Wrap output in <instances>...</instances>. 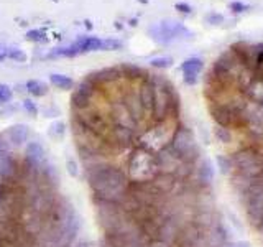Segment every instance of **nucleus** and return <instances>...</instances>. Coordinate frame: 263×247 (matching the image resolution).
Masks as SVG:
<instances>
[{
	"instance_id": "1",
	"label": "nucleus",
	"mask_w": 263,
	"mask_h": 247,
	"mask_svg": "<svg viewBox=\"0 0 263 247\" xmlns=\"http://www.w3.org/2000/svg\"><path fill=\"white\" fill-rule=\"evenodd\" d=\"M84 170L92 198L120 203L128 188L127 173L122 168L112 165L109 160H100L84 166Z\"/></svg>"
},
{
	"instance_id": "2",
	"label": "nucleus",
	"mask_w": 263,
	"mask_h": 247,
	"mask_svg": "<svg viewBox=\"0 0 263 247\" xmlns=\"http://www.w3.org/2000/svg\"><path fill=\"white\" fill-rule=\"evenodd\" d=\"M94 208H96V220L99 228L104 234H114L122 231L132 222L130 216L122 210V206L114 201H104L92 198Z\"/></svg>"
},
{
	"instance_id": "3",
	"label": "nucleus",
	"mask_w": 263,
	"mask_h": 247,
	"mask_svg": "<svg viewBox=\"0 0 263 247\" xmlns=\"http://www.w3.org/2000/svg\"><path fill=\"white\" fill-rule=\"evenodd\" d=\"M127 178L128 182H150L160 173L156 156L152 152L137 147L127 158Z\"/></svg>"
},
{
	"instance_id": "4",
	"label": "nucleus",
	"mask_w": 263,
	"mask_h": 247,
	"mask_svg": "<svg viewBox=\"0 0 263 247\" xmlns=\"http://www.w3.org/2000/svg\"><path fill=\"white\" fill-rule=\"evenodd\" d=\"M232 170L237 175L247 178H259L263 173V158L254 148H242L231 156Z\"/></svg>"
},
{
	"instance_id": "5",
	"label": "nucleus",
	"mask_w": 263,
	"mask_h": 247,
	"mask_svg": "<svg viewBox=\"0 0 263 247\" xmlns=\"http://www.w3.org/2000/svg\"><path fill=\"white\" fill-rule=\"evenodd\" d=\"M170 147L184 164L194 165L199 156V148H198V144H196V138L193 136V132L186 127L176 128L171 137Z\"/></svg>"
},
{
	"instance_id": "6",
	"label": "nucleus",
	"mask_w": 263,
	"mask_h": 247,
	"mask_svg": "<svg viewBox=\"0 0 263 247\" xmlns=\"http://www.w3.org/2000/svg\"><path fill=\"white\" fill-rule=\"evenodd\" d=\"M263 173L254 180V183L242 193L244 208L247 212L249 220L257 224L263 218V182H262Z\"/></svg>"
},
{
	"instance_id": "7",
	"label": "nucleus",
	"mask_w": 263,
	"mask_h": 247,
	"mask_svg": "<svg viewBox=\"0 0 263 247\" xmlns=\"http://www.w3.org/2000/svg\"><path fill=\"white\" fill-rule=\"evenodd\" d=\"M120 46L122 44L115 40H100V38H94V36H84L77 43L72 44V46L58 50L51 56H76L86 52H100V50H114Z\"/></svg>"
},
{
	"instance_id": "8",
	"label": "nucleus",
	"mask_w": 263,
	"mask_h": 247,
	"mask_svg": "<svg viewBox=\"0 0 263 247\" xmlns=\"http://www.w3.org/2000/svg\"><path fill=\"white\" fill-rule=\"evenodd\" d=\"M166 140H168V136H166V120H161L158 122V126L155 127H150L148 130H145V134L142 137H138V142H140V147L152 152H160L161 148L166 147Z\"/></svg>"
},
{
	"instance_id": "9",
	"label": "nucleus",
	"mask_w": 263,
	"mask_h": 247,
	"mask_svg": "<svg viewBox=\"0 0 263 247\" xmlns=\"http://www.w3.org/2000/svg\"><path fill=\"white\" fill-rule=\"evenodd\" d=\"M104 142L109 144L115 150H125L127 147H132L133 144V130L120 126H112L107 136L104 137Z\"/></svg>"
},
{
	"instance_id": "10",
	"label": "nucleus",
	"mask_w": 263,
	"mask_h": 247,
	"mask_svg": "<svg viewBox=\"0 0 263 247\" xmlns=\"http://www.w3.org/2000/svg\"><path fill=\"white\" fill-rule=\"evenodd\" d=\"M23 160L31 168H35V170H38V172H41L43 168L49 164L46 150H44V147L40 142H35V140L26 145Z\"/></svg>"
},
{
	"instance_id": "11",
	"label": "nucleus",
	"mask_w": 263,
	"mask_h": 247,
	"mask_svg": "<svg viewBox=\"0 0 263 247\" xmlns=\"http://www.w3.org/2000/svg\"><path fill=\"white\" fill-rule=\"evenodd\" d=\"M2 136L7 140L10 148H18L28 142V138H30V128L23 126V124H16V126L10 127L8 130H5Z\"/></svg>"
},
{
	"instance_id": "12",
	"label": "nucleus",
	"mask_w": 263,
	"mask_h": 247,
	"mask_svg": "<svg viewBox=\"0 0 263 247\" xmlns=\"http://www.w3.org/2000/svg\"><path fill=\"white\" fill-rule=\"evenodd\" d=\"M20 222H21V226H23L25 231L36 239H38V236L43 232V229L46 228V218H43L40 214H36V212H31L28 210L25 211V214L21 216Z\"/></svg>"
},
{
	"instance_id": "13",
	"label": "nucleus",
	"mask_w": 263,
	"mask_h": 247,
	"mask_svg": "<svg viewBox=\"0 0 263 247\" xmlns=\"http://www.w3.org/2000/svg\"><path fill=\"white\" fill-rule=\"evenodd\" d=\"M122 102H124L128 114L132 116V119L137 124L140 119H143L145 117V110H143L142 102H140V98H138V89L137 91H127L124 96H122Z\"/></svg>"
},
{
	"instance_id": "14",
	"label": "nucleus",
	"mask_w": 263,
	"mask_h": 247,
	"mask_svg": "<svg viewBox=\"0 0 263 247\" xmlns=\"http://www.w3.org/2000/svg\"><path fill=\"white\" fill-rule=\"evenodd\" d=\"M180 33H186V28H183L176 22H163L160 26H156V40L161 43H170L171 40L180 35Z\"/></svg>"
},
{
	"instance_id": "15",
	"label": "nucleus",
	"mask_w": 263,
	"mask_h": 247,
	"mask_svg": "<svg viewBox=\"0 0 263 247\" xmlns=\"http://www.w3.org/2000/svg\"><path fill=\"white\" fill-rule=\"evenodd\" d=\"M138 98H140V102H142V108L145 110V116L152 114V110H153V100H155V89H153V84H152V81H150L148 74L142 81V84H140V88H138Z\"/></svg>"
},
{
	"instance_id": "16",
	"label": "nucleus",
	"mask_w": 263,
	"mask_h": 247,
	"mask_svg": "<svg viewBox=\"0 0 263 247\" xmlns=\"http://www.w3.org/2000/svg\"><path fill=\"white\" fill-rule=\"evenodd\" d=\"M181 70H183V74H184V82L193 86V84L198 82V74L203 70V61L199 58H191V60H186L184 63L181 64Z\"/></svg>"
},
{
	"instance_id": "17",
	"label": "nucleus",
	"mask_w": 263,
	"mask_h": 247,
	"mask_svg": "<svg viewBox=\"0 0 263 247\" xmlns=\"http://www.w3.org/2000/svg\"><path fill=\"white\" fill-rule=\"evenodd\" d=\"M196 172H198V180L201 183L209 184L212 180H214V165H212V162L208 160V158H204V160L199 162Z\"/></svg>"
},
{
	"instance_id": "18",
	"label": "nucleus",
	"mask_w": 263,
	"mask_h": 247,
	"mask_svg": "<svg viewBox=\"0 0 263 247\" xmlns=\"http://www.w3.org/2000/svg\"><path fill=\"white\" fill-rule=\"evenodd\" d=\"M249 98L257 104H263V78H254L247 84Z\"/></svg>"
},
{
	"instance_id": "19",
	"label": "nucleus",
	"mask_w": 263,
	"mask_h": 247,
	"mask_svg": "<svg viewBox=\"0 0 263 247\" xmlns=\"http://www.w3.org/2000/svg\"><path fill=\"white\" fill-rule=\"evenodd\" d=\"M71 106L76 112L77 110H86L89 108H92V96H89L86 92H81L76 89V92L71 98Z\"/></svg>"
},
{
	"instance_id": "20",
	"label": "nucleus",
	"mask_w": 263,
	"mask_h": 247,
	"mask_svg": "<svg viewBox=\"0 0 263 247\" xmlns=\"http://www.w3.org/2000/svg\"><path fill=\"white\" fill-rule=\"evenodd\" d=\"M49 81H51L53 86L58 89H72L74 88V81L66 74H56L54 72V74L49 76Z\"/></svg>"
},
{
	"instance_id": "21",
	"label": "nucleus",
	"mask_w": 263,
	"mask_h": 247,
	"mask_svg": "<svg viewBox=\"0 0 263 247\" xmlns=\"http://www.w3.org/2000/svg\"><path fill=\"white\" fill-rule=\"evenodd\" d=\"M26 89H28V92H30L31 96H35V98H41L48 91V88L44 86L41 81H36V80L28 81L26 82Z\"/></svg>"
},
{
	"instance_id": "22",
	"label": "nucleus",
	"mask_w": 263,
	"mask_h": 247,
	"mask_svg": "<svg viewBox=\"0 0 263 247\" xmlns=\"http://www.w3.org/2000/svg\"><path fill=\"white\" fill-rule=\"evenodd\" d=\"M217 165H219V170L222 175H229L232 172V162H231V156H224L219 155L217 156Z\"/></svg>"
},
{
	"instance_id": "23",
	"label": "nucleus",
	"mask_w": 263,
	"mask_h": 247,
	"mask_svg": "<svg viewBox=\"0 0 263 247\" xmlns=\"http://www.w3.org/2000/svg\"><path fill=\"white\" fill-rule=\"evenodd\" d=\"M49 136L53 138H61L64 136V124L63 122H53L49 127Z\"/></svg>"
},
{
	"instance_id": "24",
	"label": "nucleus",
	"mask_w": 263,
	"mask_h": 247,
	"mask_svg": "<svg viewBox=\"0 0 263 247\" xmlns=\"http://www.w3.org/2000/svg\"><path fill=\"white\" fill-rule=\"evenodd\" d=\"M214 132H216V137L219 138L221 142L229 144V142H231V140H232V134L229 132V128H227V127H221V126H219Z\"/></svg>"
},
{
	"instance_id": "25",
	"label": "nucleus",
	"mask_w": 263,
	"mask_h": 247,
	"mask_svg": "<svg viewBox=\"0 0 263 247\" xmlns=\"http://www.w3.org/2000/svg\"><path fill=\"white\" fill-rule=\"evenodd\" d=\"M12 99V91H10L8 86L5 84H0V102H8Z\"/></svg>"
},
{
	"instance_id": "26",
	"label": "nucleus",
	"mask_w": 263,
	"mask_h": 247,
	"mask_svg": "<svg viewBox=\"0 0 263 247\" xmlns=\"http://www.w3.org/2000/svg\"><path fill=\"white\" fill-rule=\"evenodd\" d=\"M171 58H156L152 61V66H155V68H168V66H171Z\"/></svg>"
},
{
	"instance_id": "27",
	"label": "nucleus",
	"mask_w": 263,
	"mask_h": 247,
	"mask_svg": "<svg viewBox=\"0 0 263 247\" xmlns=\"http://www.w3.org/2000/svg\"><path fill=\"white\" fill-rule=\"evenodd\" d=\"M23 109H25L30 116H36V114H38L36 104L33 102V100H30V99H25V100H23Z\"/></svg>"
},
{
	"instance_id": "28",
	"label": "nucleus",
	"mask_w": 263,
	"mask_h": 247,
	"mask_svg": "<svg viewBox=\"0 0 263 247\" xmlns=\"http://www.w3.org/2000/svg\"><path fill=\"white\" fill-rule=\"evenodd\" d=\"M66 168H68V173L71 176L79 175V168H77V164L72 158H68V162H66Z\"/></svg>"
},
{
	"instance_id": "29",
	"label": "nucleus",
	"mask_w": 263,
	"mask_h": 247,
	"mask_svg": "<svg viewBox=\"0 0 263 247\" xmlns=\"http://www.w3.org/2000/svg\"><path fill=\"white\" fill-rule=\"evenodd\" d=\"M7 56L8 58L15 60V61H26V56L21 50H10V52L7 53Z\"/></svg>"
},
{
	"instance_id": "30",
	"label": "nucleus",
	"mask_w": 263,
	"mask_h": 247,
	"mask_svg": "<svg viewBox=\"0 0 263 247\" xmlns=\"http://www.w3.org/2000/svg\"><path fill=\"white\" fill-rule=\"evenodd\" d=\"M28 40H36V42H43V33L41 32H28Z\"/></svg>"
},
{
	"instance_id": "31",
	"label": "nucleus",
	"mask_w": 263,
	"mask_h": 247,
	"mask_svg": "<svg viewBox=\"0 0 263 247\" xmlns=\"http://www.w3.org/2000/svg\"><path fill=\"white\" fill-rule=\"evenodd\" d=\"M231 8H232V12H244V10H247L249 7L244 4H240V2H234V4H231Z\"/></svg>"
},
{
	"instance_id": "32",
	"label": "nucleus",
	"mask_w": 263,
	"mask_h": 247,
	"mask_svg": "<svg viewBox=\"0 0 263 247\" xmlns=\"http://www.w3.org/2000/svg\"><path fill=\"white\" fill-rule=\"evenodd\" d=\"M176 8H178V10H181V12H186V14L191 12V8H189L188 5H184V4H178V5H176Z\"/></svg>"
},
{
	"instance_id": "33",
	"label": "nucleus",
	"mask_w": 263,
	"mask_h": 247,
	"mask_svg": "<svg viewBox=\"0 0 263 247\" xmlns=\"http://www.w3.org/2000/svg\"><path fill=\"white\" fill-rule=\"evenodd\" d=\"M255 226H257V231H259V232H260V236L263 238V218H262V220H260L259 222L255 224Z\"/></svg>"
},
{
	"instance_id": "34",
	"label": "nucleus",
	"mask_w": 263,
	"mask_h": 247,
	"mask_svg": "<svg viewBox=\"0 0 263 247\" xmlns=\"http://www.w3.org/2000/svg\"><path fill=\"white\" fill-rule=\"evenodd\" d=\"M232 247H250V244H249V242H245V240H239V242L232 244Z\"/></svg>"
},
{
	"instance_id": "35",
	"label": "nucleus",
	"mask_w": 263,
	"mask_h": 247,
	"mask_svg": "<svg viewBox=\"0 0 263 247\" xmlns=\"http://www.w3.org/2000/svg\"><path fill=\"white\" fill-rule=\"evenodd\" d=\"M99 247H112L109 242H107V240H105L104 238L102 239H100V242H99Z\"/></svg>"
}]
</instances>
